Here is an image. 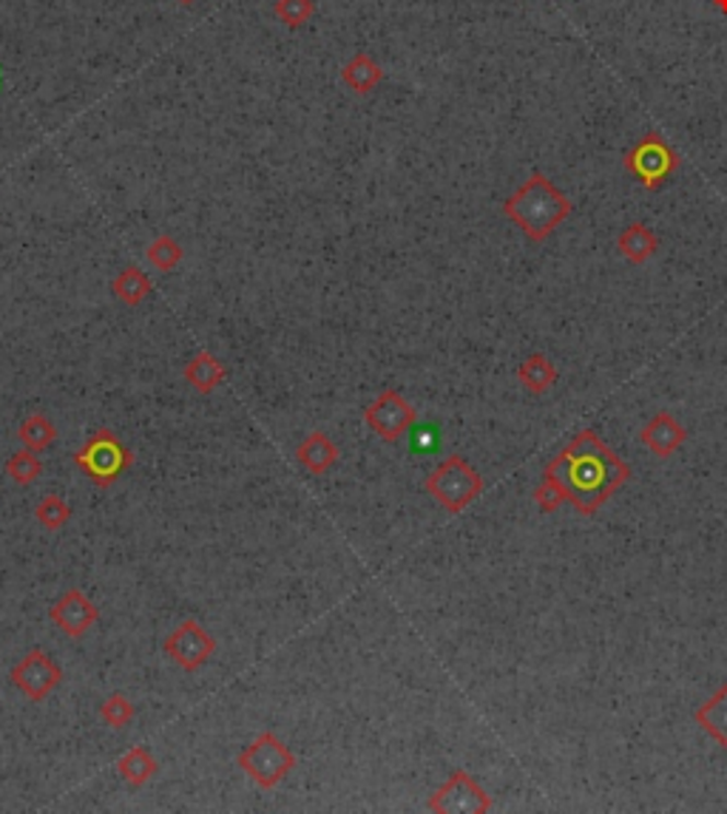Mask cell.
I'll return each mask as SVG.
<instances>
[{
  "instance_id": "obj_1",
  "label": "cell",
  "mask_w": 727,
  "mask_h": 814,
  "mask_svg": "<svg viewBox=\"0 0 727 814\" xmlns=\"http://www.w3.org/2000/svg\"><path fill=\"white\" fill-rule=\"evenodd\" d=\"M631 480V468L616 452L602 443L600 434L582 429L572 443L545 466L543 480L534 488V502L543 514L572 502L582 516H591Z\"/></svg>"
},
{
  "instance_id": "obj_2",
  "label": "cell",
  "mask_w": 727,
  "mask_h": 814,
  "mask_svg": "<svg viewBox=\"0 0 727 814\" xmlns=\"http://www.w3.org/2000/svg\"><path fill=\"white\" fill-rule=\"evenodd\" d=\"M504 213L523 230L532 242H545L559 224L572 217L568 196L549 176L534 171L504 202Z\"/></svg>"
},
{
  "instance_id": "obj_3",
  "label": "cell",
  "mask_w": 727,
  "mask_h": 814,
  "mask_svg": "<svg viewBox=\"0 0 727 814\" xmlns=\"http://www.w3.org/2000/svg\"><path fill=\"white\" fill-rule=\"evenodd\" d=\"M432 500L449 514L466 511L477 497L483 495V477L469 466L461 454H449L443 463L432 468V474L424 482Z\"/></svg>"
},
{
  "instance_id": "obj_4",
  "label": "cell",
  "mask_w": 727,
  "mask_h": 814,
  "mask_svg": "<svg viewBox=\"0 0 727 814\" xmlns=\"http://www.w3.org/2000/svg\"><path fill=\"white\" fill-rule=\"evenodd\" d=\"M239 769L262 789H276L296 769V755L273 730L259 732L239 752Z\"/></svg>"
},
{
  "instance_id": "obj_5",
  "label": "cell",
  "mask_w": 727,
  "mask_h": 814,
  "mask_svg": "<svg viewBox=\"0 0 727 814\" xmlns=\"http://www.w3.org/2000/svg\"><path fill=\"white\" fill-rule=\"evenodd\" d=\"M74 466L83 468L97 488H112L134 466V454L119 443L112 429H100L85 440L83 449H78Z\"/></svg>"
},
{
  "instance_id": "obj_6",
  "label": "cell",
  "mask_w": 727,
  "mask_h": 814,
  "mask_svg": "<svg viewBox=\"0 0 727 814\" xmlns=\"http://www.w3.org/2000/svg\"><path fill=\"white\" fill-rule=\"evenodd\" d=\"M625 167L645 190H657L677 174L679 153L659 133H645L643 140L625 153Z\"/></svg>"
},
{
  "instance_id": "obj_7",
  "label": "cell",
  "mask_w": 727,
  "mask_h": 814,
  "mask_svg": "<svg viewBox=\"0 0 727 814\" xmlns=\"http://www.w3.org/2000/svg\"><path fill=\"white\" fill-rule=\"evenodd\" d=\"M418 420V411L406 400L401 392L384 389L381 395L367 406L364 411V423L370 426V432L381 438L384 443H399Z\"/></svg>"
},
{
  "instance_id": "obj_8",
  "label": "cell",
  "mask_w": 727,
  "mask_h": 814,
  "mask_svg": "<svg viewBox=\"0 0 727 814\" xmlns=\"http://www.w3.org/2000/svg\"><path fill=\"white\" fill-rule=\"evenodd\" d=\"M427 809L435 814H486L492 812V798L472 775L458 769L441 789H435Z\"/></svg>"
},
{
  "instance_id": "obj_9",
  "label": "cell",
  "mask_w": 727,
  "mask_h": 814,
  "mask_svg": "<svg viewBox=\"0 0 727 814\" xmlns=\"http://www.w3.org/2000/svg\"><path fill=\"white\" fill-rule=\"evenodd\" d=\"M162 650L176 667H182L185 673H196L210 662V655L217 653V639L196 619H185L171 630Z\"/></svg>"
},
{
  "instance_id": "obj_10",
  "label": "cell",
  "mask_w": 727,
  "mask_h": 814,
  "mask_svg": "<svg viewBox=\"0 0 727 814\" xmlns=\"http://www.w3.org/2000/svg\"><path fill=\"white\" fill-rule=\"evenodd\" d=\"M9 682L21 689L28 701L41 703L55 693L57 684L64 682V670L51 662V655L46 650L35 648L14 664L12 673H9Z\"/></svg>"
},
{
  "instance_id": "obj_11",
  "label": "cell",
  "mask_w": 727,
  "mask_h": 814,
  "mask_svg": "<svg viewBox=\"0 0 727 814\" xmlns=\"http://www.w3.org/2000/svg\"><path fill=\"white\" fill-rule=\"evenodd\" d=\"M49 619L55 621V625L60 627L69 639H83L91 627L97 625L100 610H97V605H94V602H91V598L80 591V588H71V591H66L64 596L57 598L55 605H51Z\"/></svg>"
},
{
  "instance_id": "obj_12",
  "label": "cell",
  "mask_w": 727,
  "mask_h": 814,
  "mask_svg": "<svg viewBox=\"0 0 727 814\" xmlns=\"http://www.w3.org/2000/svg\"><path fill=\"white\" fill-rule=\"evenodd\" d=\"M639 440L648 449L650 454H657V457H671L682 449V443L688 440V429L673 418L671 411H659L648 423L643 426V432H639Z\"/></svg>"
},
{
  "instance_id": "obj_13",
  "label": "cell",
  "mask_w": 727,
  "mask_h": 814,
  "mask_svg": "<svg viewBox=\"0 0 727 814\" xmlns=\"http://www.w3.org/2000/svg\"><path fill=\"white\" fill-rule=\"evenodd\" d=\"M296 457H299V463L308 468L310 474L322 477V474H327L330 468L336 466L342 452H338V445L324 432H310L308 438L301 440L299 449H296Z\"/></svg>"
},
{
  "instance_id": "obj_14",
  "label": "cell",
  "mask_w": 727,
  "mask_h": 814,
  "mask_svg": "<svg viewBox=\"0 0 727 814\" xmlns=\"http://www.w3.org/2000/svg\"><path fill=\"white\" fill-rule=\"evenodd\" d=\"M182 377H185V383H188L194 392L210 395V392L217 389L219 383L228 377V367H224L217 356H210V352L203 349V352H196V356L185 363Z\"/></svg>"
},
{
  "instance_id": "obj_15",
  "label": "cell",
  "mask_w": 727,
  "mask_h": 814,
  "mask_svg": "<svg viewBox=\"0 0 727 814\" xmlns=\"http://www.w3.org/2000/svg\"><path fill=\"white\" fill-rule=\"evenodd\" d=\"M696 724L722 746L727 749V682L716 687V693L707 698L705 703H700L696 710Z\"/></svg>"
},
{
  "instance_id": "obj_16",
  "label": "cell",
  "mask_w": 727,
  "mask_h": 814,
  "mask_svg": "<svg viewBox=\"0 0 727 814\" xmlns=\"http://www.w3.org/2000/svg\"><path fill=\"white\" fill-rule=\"evenodd\" d=\"M616 251L623 253L631 265H643V261H648V258L659 251V239L648 224L634 222L620 233V239H616Z\"/></svg>"
},
{
  "instance_id": "obj_17",
  "label": "cell",
  "mask_w": 727,
  "mask_h": 814,
  "mask_svg": "<svg viewBox=\"0 0 727 814\" xmlns=\"http://www.w3.org/2000/svg\"><path fill=\"white\" fill-rule=\"evenodd\" d=\"M117 772L119 778L126 780L128 787L140 789L160 772V764H157V758L146 749V746H131V749L117 760Z\"/></svg>"
},
{
  "instance_id": "obj_18",
  "label": "cell",
  "mask_w": 727,
  "mask_h": 814,
  "mask_svg": "<svg viewBox=\"0 0 727 814\" xmlns=\"http://www.w3.org/2000/svg\"><path fill=\"white\" fill-rule=\"evenodd\" d=\"M342 80L347 89L356 91V94L364 97V94H370V91L384 80V69H381L367 51H358V55H353L350 63L342 69Z\"/></svg>"
},
{
  "instance_id": "obj_19",
  "label": "cell",
  "mask_w": 727,
  "mask_h": 814,
  "mask_svg": "<svg viewBox=\"0 0 727 814\" xmlns=\"http://www.w3.org/2000/svg\"><path fill=\"white\" fill-rule=\"evenodd\" d=\"M557 377H559L557 367H554L552 358L543 356V352H534V356L526 358L518 370V381L523 383L532 395H543V392L552 389L554 383H557Z\"/></svg>"
},
{
  "instance_id": "obj_20",
  "label": "cell",
  "mask_w": 727,
  "mask_h": 814,
  "mask_svg": "<svg viewBox=\"0 0 727 814\" xmlns=\"http://www.w3.org/2000/svg\"><path fill=\"white\" fill-rule=\"evenodd\" d=\"M112 293L119 304L140 306L148 299V293H151V279H148L140 267L131 265L117 272V279L112 281Z\"/></svg>"
},
{
  "instance_id": "obj_21",
  "label": "cell",
  "mask_w": 727,
  "mask_h": 814,
  "mask_svg": "<svg viewBox=\"0 0 727 814\" xmlns=\"http://www.w3.org/2000/svg\"><path fill=\"white\" fill-rule=\"evenodd\" d=\"M57 438V429L43 411H35V415H28L21 426H18V440L23 443V449L28 452H43V449H49Z\"/></svg>"
},
{
  "instance_id": "obj_22",
  "label": "cell",
  "mask_w": 727,
  "mask_h": 814,
  "mask_svg": "<svg viewBox=\"0 0 727 814\" xmlns=\"http://www.w3.org/2000/svg\"><path fill=\"white\" fill-rule=\"evenodd\" d=\"M35 516L46 531H60V528H66V525H69L71 505L64 500V497L46 495L41 502H37Z\"/></svg>"
},
{
  "instance_id": "obj_23",
  "label": "cell",
  "mask_w": 727,
  "mask_h": 814,
  "mask_svg": "<svg viewBox=\"0 0 727 814\" xmlns=\"http://www.w3.org/2000/svg\"><path fill=\"white\" fill-rule=\"evenodd\" d=\"M134 716H137V707H134L131 698H126L123 693H112V696L100 703V718H103L112 730H126L134 721Z\"/></svg>"
},
{
  "instance_id": "obj_24",
  "label": "cell",
  "mask_w": 727,
  "mask_h": 814,
  "mask_svg": "<svg viewBox=\"0 0 727 814\" xmlns=\"http://www.w3.org/2000/svg\"><path fill=\"white\" fill-rule=\"evenodd\" d=\"M43 474V463L37 460V452H14L12 457L7 460V477H12V482L18 486H32Z\"/></svg>"
},
{
  "instance_id": "obj_25",
  "label": "cell",
  "mask_w": 727,
  "mask_h": 814,
  "mask_svg": "<svg viewBox=\"0 0 727 814\" xmlns=\"http://www.w3.org/2000/svg\"><path fill=\"white\" fill-rule=\"evenodd\" d=\"M148 261L157 267V270L162 272H171L174 270L176 265L182 261V256H185V251H182V244L176 242V239L171 236H157L154 242L148 244V251H146Z\"/></svg>"
},
{
  "instance_id": "obj_26",
  "label": "cell",
  "mask_w": 727,
  "mask_h": 814,
  "mask_svg": "<svg viewBox=\"0 0 727 814\" xmlns=\"http://www.w3.org/2000/svg\"><path fill=\"white\" fill-rule=\"evenodd\" d=\"M273 14L287 28H301L315 14V0H276Z\"/></svg>"
},
{
  "instance_id": "obj_27",
  "label": "cell",
  "mask_w": 727,
  "mask_h": 814,
  "mask_svg": "<svg viewBox=\"0 0 727 814\" xmlns=\"http://www.w3.org/2000/svg\"><path fill=\"white\" fill-rule=\"evenodd\" d=\"M714 3H716V7H719V9H722V12H725V14H727V0H714Z\"/></svg>"
},
{
  "instance_id": "obj_28",
  "label": "cell",
  "mask_w": 727,
  "mask_h": 814,
  "mask_svg": "<svg viewBox=\"0 0 727 814\" xmlns=\"http://www.w3.org/2000/svg\"><path fill=\"white\" fill-rule=\"evenodd\" d=\"M180 3H194V0H180Z\"/></svg>"
}]
</instances>
